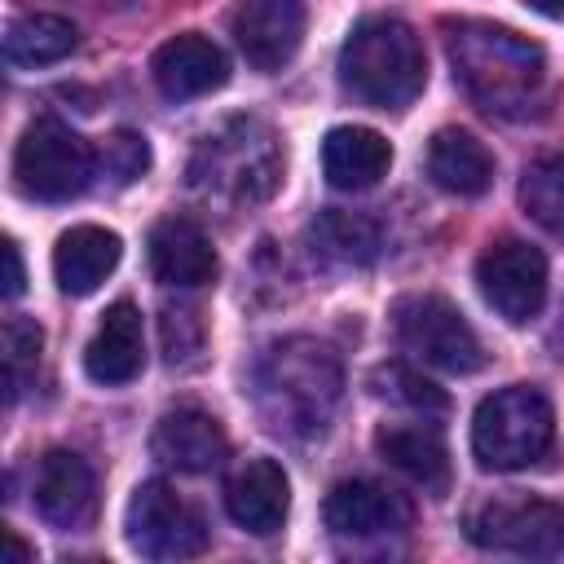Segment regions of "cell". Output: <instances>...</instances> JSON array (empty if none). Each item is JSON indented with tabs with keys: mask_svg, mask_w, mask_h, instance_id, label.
<instances>
[{
	"mask_svg": "<svg viewBox=\"0 0 564 564\" xmlns=\"http://www.w3.org/2000/svg\"><path fill=\"white\" fill-rule=\"evenodd\" d=\"M256 410L269 432L291 441H313L330 427L339 392H344V366L339 352L326 339L313 335H286L264 348L256 361Z\"/></svg>",
	"mask_w": 564,
	"mask_h": 564,
	"instance_id": "obj_1",
	"label": "cell"
},
{
	"mask_svg": "<svg viewBox=\"0 0 564 564\" xmlns=\"http://www.w3.org/2000/svg\"><path fill=\"white\" fill-rule=\"evenodd\" d=\"M441 31L454 79L485 115H502V119L529 115V106L546 84V57L533 40L480 18H458L445 22Z\"/></svg>",
	"mask_w": 564,
	"mask_h": 564,
	"instance_id": "obj_2",
	"label": "cell"
},
{
	"mask_svg": "<svg viewBox=\"0 0 564 564\" xmlns=\"http://www.w3.org/2000/svg\"><path fill=\"white\" fill-rule=\"evenodd\" d=\"M339 84L375 110L410 106L427 84V57L414 26L388 13L361 18L339 48Z\"/></svg>",
	"mask_w": 564,
	"mask_h": 564,
	"instance_id": "obj_3",
	"label": "cell"
},
{
	"mask_svg": "<svg viewBox=\"0 0 564 564\" xmlns=\"http://www.w3.org/2000/svg\"><path fill=\"white\" fill-rule=\"evenodd\" d=\"M278 176H282V154L260 119H229L225 128L207 132L189 163L194 189L234 207L269 198Z\"/></svg>",
	"mask_w": 564,
	"mask_h": 564,
	"instance_id": "obj_4",
	"label": "cell"
},
{
	"mask_svg": "<svg viewBox=\"0 0 564 564\" xmlns=\"http://www.w3.org/2000/svg\"><path fill=\"white\" fill-rule=\"evenodd\" d=\"M551 441H555L551 401L529 383H511L476 405L471 449L489 471H520L538 463L551 449Z\"/></svg>",
	"mask_w": 564,
	"mask_h": 564,
	"instance_id": "obj_5",
	"label": "cell"
},
{
	"mask_svg": "<svg viewBox=\"0 0 564 564\" xmlns=\"http://www.w3.org/2000/svg\"><path fill=\"white\" fill-rule=\"evenodd\" d=\"M93 167H97L93 150L62 119H35L13 150L18 189L40 203H66V198L84 194Z\"/></svg>",
	"mask_w": 564,
	"mask_h": 564,
	"instance_id": "obj_6",
	"label": "cell"
},
{
	"mask_svg": "<svg viewBox=\"0 0 564 564\" xmlns=\"http://www.w3.org/2000/svg\"><path fill=\"white\" fill-rule=\"evenodd\" d=\"M392 326L397 339L410 357L423 366L449 370V375H471L485 361V348L471 330V322L445 300V295H401L392 304Z\"/></svg>",
	"mask_w": 564,
	"mask_h": 564,
	"instance_id": "obj_7",
	"label": "cell"
},
{
	"mask_svg": "<svg viewBox=\"0 0 564 564\" xmlns=\"http://www.w3.org/2000/svg\"><path fill=\"white\" fill-rule=\"evenodd\" d=\"M128 546L145 560H189L207 546V520L167 480L137 485L128 502Z\"/></svg>",
	"mask_w": 564,
	"mask_h": 564,
	"instance_id": "obj_8",
	"label": "cell"
},
{
	"mask_svg": "<svg viewBox=\"0 0 564 564\" xmlns=\"http://www.w3.org/2000/svg\"><path fill=\"white\" fill-rule=\"evenodd\" d=\"M476 286L502 322L524 326L546 304V256L524 238H498L476 260Z\"/></svg>",
	"mask_w": 564,
	"mask_h": 564,
	"instance_id": "obj_9",
	"label": "cell"
},
{
	"mask_svg": "<svg viewBox=\"0 0 564 564\" xmlns=\"http://www.w3.org/2000/svg\"><path fill=\"white\" fill-rule=\"evenodd\" d=\"M467 538L485 551L507 555H560L564 551V507L546 498H494L467 516Z\"/></svg>",
	"mask_w": 564,
	"mask_h": 564,
	"instance_id": "obj_10",
	"label": "cell"
},
{
	"mask_svg": "<svg viewBox=\"0 0 564 564\" xmlns=\"http://www.w3.org/2000/svg\"><path fill=\"white\" fill-rule=\"evenodd\" d=\"M326 529L348 542H388L414 524V507L405 494L375 480H339L326 494Z\"/></svg>",
	"mask_w": 564,
	"mask_h": 564,
	"instance_id": "obj_11",
	"label": "cell"
},
{
	"mask_svg": "<svg viewBox=\"0 0 564 564\" xmlns=\"http://www.w3.org/2000/svg\"><path fill=\"white\" fill-rule=\"evenodd\" d=\"M234 40L256 70H282L304 40V0H242L234 13Z\"/></svg>",
	"mask_w": 564,
	"mask_h": 564,
	"instance_id": "obj_12",
	"label": "cell"
},
{
	"mask_svg": "<svg viewBox=\"0 0 564 564\" xmlns=\"http://www.w3.org/2000/svg\"><path fill=\"white\" fill-rule=\"evenodd\" d=\"M35 511L53 529H84L97 511V476L75 449H48L35 467Z\"/></svg>",
	"mask_w": 564,
	"mask_h": 564,
	"instance_id": "obj_13",
	"label": "cell"
},
{
	"mask_svg": "<svg viewBox=\"0 0 564 564\" xmlns=\"http://www.w3.org/2000/svg\"><path fill=\"white\" fill-rule=\"evenodd\" d=\"M145 366V326H141V313L132 300H115L88 348H84V370L93 383H106V388H119V383H132Z\"/></svg>",
	"mask_w": 564,
	"mask_h": 564,
	"instance_id": "obj_14",
	"label": "cell"
},
{
	"mask_svg": "<svg viewBox=\"0 0 564 564\" xmlns=\"http://www.w3.org/2000/svg\"><path fill=\"white\" fill-rule=\"evenodd\" d=\"M145 247H150V269H154V278L163 286L194 291V286H207L216 278L212 238L189 216H163V220H154Z\"/></svg>",
	"mask_w": 564,
	"mask_h": 564,
	"instance_id": "obj_15",
	"label": "cell"
},
{
	"mask_svg": "<svg viewBox=\"0 0 564 564\" xmlns=\"http://www.w3.org/2000/svg\"><path fill=\"white\" fill-rule=\"evenodd\" d=\"M150 75H154V84H159L163 97L189 101V97L216 93V88L229 79V62H225V53H220L207 35L185 31V35H176V40L159 44V53H154V62H150Z\"/></svg>",
	"mask_w": 564,
	"mask_h": 564,
	"instance_id": "obj_16",
	"label": "cell"
},
{
	"mask_svg": "<svg viewBox=\"0 0 564 564\" xmlns=\"http://www.w3.org/2000/svg\"><path fill=\"white\" fill-rule=\"evenodd\" d=\"M150 449H154V458L163 467H176V471H216L229 458L225 427L198 405L167 410L159 419V427H154Z\"/></svg>",
	"mask_w": 564,
	"mask_h": 564,
	"instance_id": "obj_17",
	"label": "cell"
},
{
	"mask_svg": "<svg viewBox=\"0 0 564 564\" xmlns=\"http://www.w3.org/2000/svg\"><path fill=\"white\" fill-rule=\"evenodd\" d=\"M286 507H291V485L273 458H247L225 480V511L247 533H260V538L278 533L286 520Z\"/></svg>",
	"mask_w": 564,
	"mask_h": 564,
	"instance_id": "obj_18",
	"label": "cell"
},
{
	"mask_svg": "<svg viewBox=\"0 0 564 564\" xmlns=\"http://www.w3.org/2000/svg\"><path fill=\"white\" fill-rule=\"evenodd\" d=\"M123 242L101 225H70L53 247V278L66 295H93L119 264Z\"/></svg>",
	"mask_w": 564,
	"mask_h": 564,
	"instance_id": "obj_19",
	"label": "cell"
},
{
	"mask_svg": "<svg viewBox=\"0 0 564 564\" xmlns=\"http://www.w3.org/2000/svg\"><path fill=\"white\" fill-rule=\"evenodd\" d=\"M392 145L375 128H330L322 141V172L335 189H370L379 176H388Z\"/></svg>",
	"mask_w": 564,
	"mask_h": 564,
	"instance_id": "obj_20",
	"label": "cell"
},
{
	"mask_svg": "<svg viewBox=\"0 0 564 564\" xmlns=\"http://www.w3.org/2000/svg\"><path fill=\"white\" fill-rule=\"evenodd\" d=\"M427 176L458 198H476L489 189L494 181V154L485 150L480 137L463 132V128H441L427 145Z\"/></svg>",
	"mask_w": 564,
	"mask_h": 564,
	"instance_id": "obj_21",
	"label": "cell"
},
{
	"mask_svg": "<svg viewBox=\"0 0 564 564\" xmlns=\"http://www.w3.org/2000/svg\"><path fill=\"white\" fill-rule=\"evenodd\" d=\"M375 449H379L383 463H392L397 471H405L427 494H445L449 489V454H445V445H441L436 432L410 427V423H392V427H379L375 432Z\"/></svg>",
	"mask_w": 564,
	"mask_h": 564,
	"instance_id": "obj_22",
	"label": "cell"
},
{
	"mask_svg": "<svg viewBox=\"0 0 564 564\" xmlns=\"http://www.w3.org/2000/svg\"><path fill=\"white\" fill-rule=\"evenodd\" d=\"M308 247L322 264H335V269H357V264H370L379 256V225L361 212H322L313 225H308Z\"/></svg>",
	"mask_w": 564,
	"mask_h": 564,
	"instance_id": "obj_23",
	"label": "cell"
},
{
	"mask_svg": "<svg viewBox=\"0 0 564 564\" xmlns=\"http://www.w3.org/2000/svg\"><path fill=\"white\" fill-rule=\"evenodd\" d=\"M79 44V31L57 13H26L13 18L4 31V62L9 66H48L62 62Z\"/></svg>",
	"mask_w": 564,
	"mask_h": 564,
	"instance_id": "obj_24",
	"label": "cell"
},
{
	"mask_svg": "<svg viewBox=\"0 0 564 564\" xmlns=\"http://www.w3.org/2000/svg\"><path fill=\"white\" fill-rule=\"evenodd\" d=\"M520 207L555 238H564V150L542 154L520 176Z\"/></svg>",
	"mask_w": 564,
	"mask_h": 564,
	"instance_id": "obj_25",
	"label": "cell"
},
{
	"mask_svg": "<svg viewBox=\"0 0 564 564\" xmlns=\"http://www.w3.org/2000/svg\"><path fill=\"white\" fill-rule=\"evenodd\" d=\"M40 326L31 317H9L4 322V405L18 401V392L26 388V379L40 366Z\"/></svg>",
	"mask_w": 564,
	"mask_h": 564,
	"instance_id": "obj_26",
	"label": "cell"
},
{
	"mask_svg": "<svg viewBox=\"0 0 564 564\" xmlns=\"http://www.w3.org/2000/svg\"><path fill=\"white\" fill-rule=\"evenodd\" d=\"M375 383H383L379 392H383L388 401L410 405L414 414H445V410H449V397H445L432 379H423L419 370H410V366H401V361L383 366V370L375 375Z\"/></svg>",
	"mask_w": 564,
	"mask_h": 564,
	"instance_id": "obj_27",
	"label": "cell"
},
{
	"mask_svg": "<svg viewBox=\"0 0 564 564\" xmlns=\"http://www.w3.org/2000/svg\"><path fill=\"white\" fill-rule=\"evenodd\" d=\"M97 167H101V176H110L115 185H132L145 167H150V145H145V137H137V132H110L101 145H97Z\"/></svg>",
	"mask_w": 564,
	"mask_h": 564,
	"instance_id": "obj_28",
	"label": "cell"
},
{
	"mask_svg": "<svg viewBox=\"0 0 564 564\" xmlns=\"http://www.w3.org/2000/svg\"><path fill=\"white\" fill-rule=\"evenodd\" d=\"M185 326H194V313H189V308H167V313H163V352H167L172 366L185 361V357L198 348L194 335L185 339Z\"/></svg>",
	"mask_w": 564,
	"mask_h": 564,
	"instance_id": "obj_29",
	"label": "cell"
},
{
	"mask_svg": "<svg viewBox=\"0 0 564 564\" xmlns=\"http://www.w3.org/2000/svg\"><path fill=\"white\" fill-rule=\"evenodd\" d=\"M4 295L13 300V295H22V282H26V273H22V251H18V242L13 238H4Z\"/></svg>",
	"mask_w": 564,
	"mask_h": 564,
	"instance_id": "obj_30",
	"label": "cell"
},
{
	"mask_svg": "<svg viewBox=\"0 0 564 564\" xmlns=\"http://www.w3.org/2000/svg\"><path fill=\"white\" fill-rule=\"evenodd\" d=\"M524 4L542 18H564V0H524Z\"/></svg>",
	"mask_w": 564,
	"mask_h": 564,
	"instance_id": "obj_31",
	"label": "cell"
},
{
	"mask_svg": "<svg viewBox=\"0 0 564 564\" xmlns=\"http://www.w3.org/2000/svg\"><path fill=\"white\" fill-rule=\"evenodd\" d=\"M4 542H9V555H13V560H31V551L18 542V533H4Z\"/></svg>",
	"mask_w": 564,
	"mask_h": 564,
	"instance_id": "obj_32",
	"label": "cell"
}]
</instances>
